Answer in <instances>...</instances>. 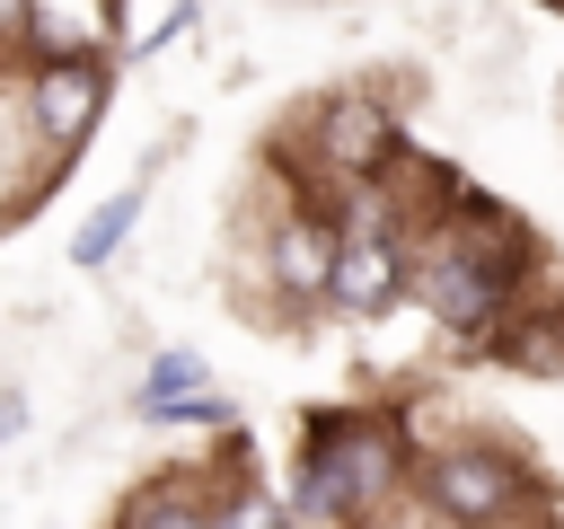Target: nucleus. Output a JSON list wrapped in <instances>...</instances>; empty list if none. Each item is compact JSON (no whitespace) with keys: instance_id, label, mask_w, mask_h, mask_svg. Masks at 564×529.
Here are the masks:
<instances>
[{"instance_id":"nucleus-1","label":"nucleus","mask_w":564,"mask_h":529,"mask_svg":"<svg viewBox=\"0 0 564 529\" xmlns=\"http://www.w3.org/2000/svg\"><path fill=\"white\" fill-rule=\"evenodd\" d=\"M423 494H432V511H441V520H458V529H494V520H511L520 476H511L494 450H432Z\"/></svg>"},{"instance_id":"nucleus-2","label":"nucleus","mask_w":564,"mask_h":529,"mask_svg":"<svg viewBox=\"0 0 564 529\" xmlns=\"http://www.w3.org/2000/svg\"><path fill=\"white\" fill-rule=\"evenodd\" d=\"M97 106H106V71H97V62H53V71L35 79V123H44L53 141H79V132L97 123Z\"/></svg>"},{"instance_id":"nucleus-3","label":"nucleus","mask_w":564,"mask_h":529,"mask_svg":"<svg viewBox=\"0 0 564 529\" xmlns=\"http://www.w3.org/2000/svg\"><path fill=\"white\" fill-rule=\"evenodd\" d=\"M317 150H326V168L370 176V168L388 159V106H370V97H335V106L317 115Z\"/></svg>"},{"instance_id":"nucleus-4","label":"nucleus","mask_w":564,"mask_h":529,"mask_svg":"<svg viewBox=\"0 0 564 529\" xmlns=\"http://www.w3.org/2000/svg\"><path fill=\"white\" fill-rule=\"evenodd\" d=\"M423 300H432V317H441V326H476V317H494L502 282H494V264H485V256H441V264L423 273Z\"/></svg>"},{"instance_id":"nucleus-5","label":"nucleus","mask_w":564,"mask_h":529,"mask_svg":"<svg viewBox=\"0 0 564 529\" xmlns=\"http://www.w3.org/2000/svg\"><path fill=\"white\" fill-rule=\"evenodd\" d=\"M344 309H361V317H379L388 300H397V256L379 247V238H344V256H335V282H326Z\"/></svg>"},{"instance_id":"nucleus-6","label":"nucleus","mask_w":564,"mask_h":529,"mask_svg":"<svg viewBox=\"0 0 564 529\" xmlns=\"http://www.w3.org/2000/svg\"><path fill=\"white\" fill-rule=\"evenodd\" d=\"M335 238L326 229H308V220H291V229H273V273L291 282V291H326L335 282Z\"/></svg>"},{"instance_id":"nucleus-7","label":"nucleus","mask_w":564,"mask_h":529,"mask_svg":"<svg viewBox=\"0 0 564 529\" xmlns=\"http://www.w3.org/2000/svg\"><path fill=\"white\" fill-rule=\"evenodd\" d=\"M203 379H212V370H203V353H159V361H150L141 406H150V414H176V406H185V414H220V406L203 397Z\"/></svg>"},{"instance_id":"nucleus-8","label":"nucleus","mask_w":564,"mask_h":529,"mask_svg":"<svg viewBox=\"0 0 564 529\" xmlns=\"http://www.w3.org/2000/svg\"><path fill=\"white\" fill-rule=\"evenodd\" d=\"M132 220H141V194H115V203H97V212H88V229L70 238V264H106V256L123 247V229H132Z\"/></svg>"},{"instance_id":"nucleus-9","label":"nucleus","mask_w":564,"mask_h":529,"mask_svg":"<svg viewBox=\"0 0 564 529\" xmlns=\"http://www.w3.org/2000/svg\"><path fill=\"white\" fill-rule=\"evenodd\" d=\"M115 529H220V511H212V503H194V494H141Z\"/></svg>"},{"instance_id":"nucleus-10","label":"nucleus","mask_w":564,"mask_h":529,"mask_svg":"<svg viewBox=\"0 0 564 529\" xmlns=\"http://www.w3.org/2000/svg\"><path fill=\"white\" fill-rule=\"evenodd\" d=\"M0 432H9V406H0Z\"/></svg>"}]
</instances>
